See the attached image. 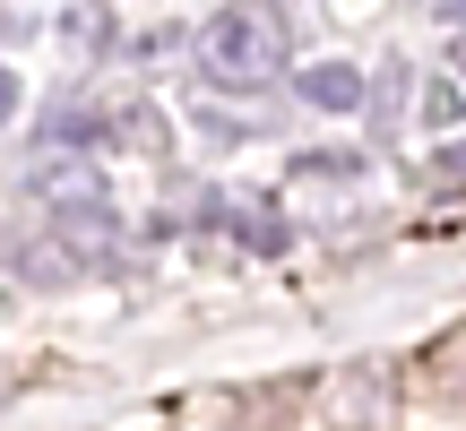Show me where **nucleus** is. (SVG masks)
<instances>
[{
  "label": "nucleus",
  "instance_id": "obj_1",
  "mask_svg": "<svg viewBox=\"0 0 466 431\" xmlns=\"http://www.w3.org/2000/svg\"><path fill=\"white\" fill-rule=\"evenodd\" d=\"M277 61H285V26H277L268 0H242V9H225L217 26H208V69H217V78L250 86V78H268Z\"/></svg>",
  "mask_w": 466,
  "mask_h": 431
}]
</instances>
